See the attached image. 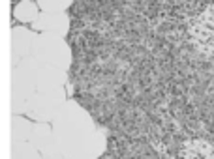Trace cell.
Instances as JSON below:
<instances>
[{
  "label": "cell",
  "mask_w": 214,
  "mask_h": 159,
  "mask_svg": "<svg viewBox=\"0 0 214 159\" xmlns=\"http://www.w3.org/2000/svg\"><path fill=\"white\" fill-rule=\"evenodd\" d=\"M51 125L60 150L71 159H98L105 152V133L79 103L68 99Z\"/></svg>",
  "instance_id": "1"
},
{
  "label": "cell",
  "mask_w": 214,
  "mask_h": 159,
  "mask_svg": "<svg viewBox=\"0 0 214 159\" xmlns=\"http://www.w3.org/2000/svg\"><path fill=\"white\" fill-rule=\"evenodd\" d=\"M66 84V71L43 64L36 58H26L11 69V112L25 114L30 97L39 90L62 88Z\"/></svg>",
  "instance_id": "2"
},
{
  "label": "cell",
  "mask_w": 214,
  "mask_h": 159,
  "mask_svg": "<svg viewBox=\"0 0 214 159\" xmlns=\"http://www.w3.org/2000/svg\"><path fill=\"white\" fill-rule=\"evenodd\" d=\"M32 58L43 64H49V66H55L62 71H68L71 64V51L62 36L39 32V34H36L34 39Z\"/></svg>",
  "instance_id": "3"
},
{
  "label": "cell",
  "mask_w": 214,
  "mask_h": 159,
  "mask_svg": "<svg viewBox=\"0 0 214 159\" xmlns=\"http://www.w3.org/2000/svg\"><path fill=\"white\" fill-rule=\"evenodd\" d=\"M66 103H68V99H66L64 86H62V88L39 90V92H36L32 97H30L25 114L34 122L53 124V120L62 112Z\"/></svg>",
  "instance_id": "4"
},
{
  "label": "cell",
  "mask_w": 214,
  "mask_h": 159,
  "mask_svg": "<svg viewBox=\"0 0 214 159\" xmlns=\"http://www.w3.org/2000/svg\"><path fill=\"white\" fill-rule=\"evenodd\" d=\"M190 38L203 54L214 56V2L192 19Z\"/></svg>",
  "instance_id": "5"
},
{
  "label": "cell",
  "mask_w": 214,
  "mask_h": 159,
  "mask_svg": "<svg viewBox=\"0 0 214 159\" xmlns=\"http://www.w3.org/2000/svg\"><path fill=\"white\" fill-rule=\"evenodd\" d=\"M36 32H30L25 26L11 28V67H17L26 58L32 56Z\"/></svg>",
  "instance_id": "6"
},
{
  "label": "cell",
  "mask_w": 214,
  "mask_h": 159,
  "mask_svg": "<svg viewBox=\"0 0 214 159\" xmlns=\"http://www.w3.org/2000/svg\"><path fill=\"white\" fill-rule=\"evenodd\" d=\"M34 30L43 34H55L64 38L70 30V19L64 11H41L39 17L32 23Z\"/></svg>",
  "instance_id": "7"
},
{
  "label": "cell",
  "mask_w": 214,
  "mask_h": 159,
  "mask_svg": "<svg viewBox=\"0 0 214 159\" xmlns=\"http://www.w3.org/2000/svg\"><path fill=\"white\" fill-rule=\"evenodd\" d=\"M30 142L38 148V152L41 154L43 157L53 156V154H57V152H62L60 146H58L57 137H55L53 125L47 124V122H34V131H32Z\"/></svg>",
  "instance_id": "8"
},
{
  "label": "cell",
  "mask_w": 214,
  "mask_h": 159,
  "mask_svg": "<svg viewBox=\"0 0 214 159\" xmlns=\"http://www.w3.org/2000/svg\"><path fill=\"white\" fill-rule=\"evenodd\" d=\"M34 131V120L21 116V114H13L11 116V144H19V142H30Z\"/></svg>",
  "instance_id": "9"
},
{
  "label": "cell",
  "mask_w": 214,
  "mask_h": 159,
  "mask_svg": "<svg viewBox=\"0 0 214 159\" xmlns=\"http://www.w3.org/2000/svg\"><path fill=\"white\" fill-rule=\"evenodd\" d=\"M38 8L39 6H36L30 0H23V2H19L17 6H15L13 15H15V19H19V21H23V23H34L36 19L39 17Z\"/></svg>",
  "instance_id": "10"
},
{
  "label": "cell",
  "mask_w": 214,
  "mask_h": 159,
  "mask_svg": "<svg viewBox=\"0 0 214 159\" xmlns=\"http://www.w3.org/2000/svg\"><path fill=\"white\" fill-rule=\"evenodd\" d=\"M10 159H43V156L32 142H19V144H11Z\"/></svg>",
  "instance_id": "11"
},
{
  "label": "cell",
  "mask_w": 214,
  "mask_h": 159,
  "mask_svg": "<svg viewBox=\"0 0 214 159\" xmlns=\"http://www.w3.org/2000/svg\"><path fill=\"white\" fill-rule=\"evenodd\" d=\"M41 11H64L71 4V0H36Z\"/></svg>",
  "instance_id": "12"
},
{
  "label": "cell",
  "mask_w": 214,
  "mask_h": 159,
  "mask_svg": "<svg viewBox=\"0 0 214 159\" xmlns=\"http://www.w3.org/2000/svg\"><path fill=\"white\" fill-rule=\"evenodd\" d=\"M43 159H71V157H68L64 152H57V154H53V156H47V157H43Z\"/></svg>",
  "instance_id": "13"
}]
</instances>
